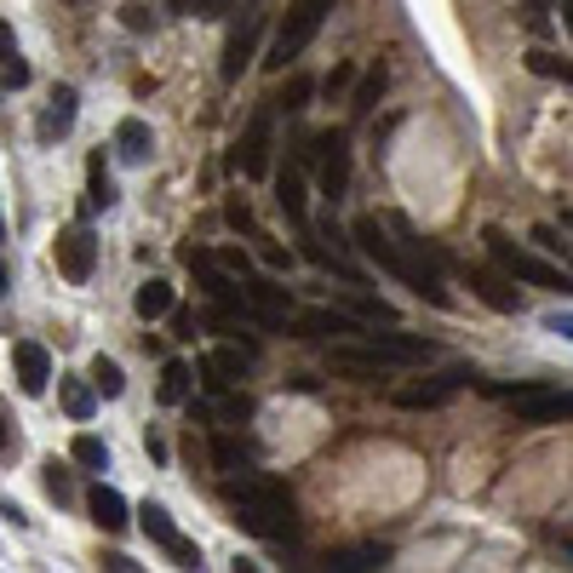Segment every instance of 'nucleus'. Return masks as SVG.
<instances>
[{
  "label": "nucleus",
  "instance_id": "nucleus-1",
  "mask_svg": "<svg viewBox=\"0 0 573 573\" xmlns=\"http://www.w3.org/2000/svg\"><path fill=\"white\" fill-rule=\"evenodd\" d=\"M408 242H390V229L379 224V218H356V247L374 258L379 269H390L396 282H408L419 298H430V305H448V287H442V276H436V264L424 258V242H413V229L408 224H396Z\"/></svg>",
  "mask_w": 573,
  "mask_h": 573
},
{
  "label": "nucleus",
  "instance_id": "nucleus-2",
  "mask_svg": "<svg viewBox=\"0 0 573 573\" xmlns=\"http://www.w3.org/2000/svg\"><path fill=\"white\" fill-rule=\"evenodd\" d=\"M235 522L258 539H293L298 533V516H293V499L282 482H229L224 488Z\"/></svg>",
  "mask_w": 573,
  "mask_h": 573
},
{
  "label": "nucleus",
  "instance_id": "nucleus-3",
  "mask_svg": "<svg viewBox=\"0 0 573 573\" xmlns=\"http://www.w3.org/2000/svg\"><path fill=\"white\" fill-rule=\"evenodd\" d=\"M430 356H436V345L419 339V332H361V345L332 350V367H339V374H385V367L430 361Z\"/></svg>",
  "mask_w": 573,
  "mask_h": 573
},
{
  "label": "nucleus",
  "instance_id": "nucleus-4",
  "mask_svg": "<svg viewBox=\"0 0 573 573\" xmlns=\"http://www.w3.org/2000/svg\"><path fill=\"white\" fill-rule=\"evenodd\" d=\"M488 242V258L504 269L511 282H528V287H551V293H567V269H556V264H545V258H533L528 247H516L504 229H488L482 235Z\"/></svg>",
  "mask_w": 573,
  "mask_h": 573
},
{
  "label": "nucleus",
  "instance_id": "nucleus-5",
  "mask_svg": "<svg viewBox=\"0 0 573 573\" xmlns=\"http://www.w3.org/2000/svg\"><path fill=\"white\" fill-rule=\"evenodd\" d=\"M332 7H339V0H293L287 18H282V29H276V47H269V58H264L269 70H287V63L316 41V29L327 23Z\"/></svg>",
  "mask_w": 573,
  "mask_h": 573
},
{
  "label": "nucleus",
  "instance_id": "nucleus-6",
  "mask_svg": "<svg viewBox=\"0 0 573 573\" xmlns=\"http://www.w3.org/2000/svg\"><path fill=\"white\" fill-rule=\"evenodd\" d=\"M493 396H499V401H511L522 424H556V419H567V413H573L567 390H545V385H516V390H511V385H493Z\"/></svg>",
  "mask_w": 573,
  "mask_h": 573
},
{
  "label": "nucleus",
  "instance_id": "nucleus-7",
  "mask_svg": "<svg viewBox=\"0 0 573 573\" xmlns=\"http://www.w3.org/2000/svg\"><path fill=\"white\" fill-rule=\"evenodd\" d=\"M269 132H276V104H258L247 132H242V144H235V173H247V178H264L269 173Z\"/></svg>",
  "mask_w": 573,
  "mask_h": 573
},
{
  "label": "nucleus",
  "instance_id": "nucleus-8",
  "mask_svg": "<svg viewBox=\"0 0 573 573\" xmlns=\"http://www.w3.org/2000/svg\"><path fill=\"white\" fill-rule=\"evenodd\" d=\"M316 150V178H321V195L339 201L350 190V139L345 132H321V139L310 144Z\"/></svg>",
  "mask_w": 573,
  "mask_h": 573
},
{
  "label": "nucleus",
  "instance_id": "nucleus-9",
  "mask_svg": "<svg viewBox=\"0 0 573 573\" xmlns=\"http://www.w3.org/2000/svg\"><path fill=\"white\" fill-rule=\"evenodd\" d=\"M470 379H477L470 367H448V374H436L430 385H401V390H396V408H408V413H419V408H442V401L459 396Z\"/></svg>",
  "mask_w": 573,
  "mask_h": 573
},
{
  "label": "nucleus",
  "instance_id": "nucleus-10",
  "mask_svg": "<svg viewBox=\"0 0 573 573\" xmlns=\"http://www.w3.org/2000/svg\"><path fill=\"white\" fill-rule=\"evenodd\" d=\"M139 528L155 539L161 551H173V556H178V567H195V562H201V551H195L190 539L178 533V522H173V511H166V504H155V499H150L144 511H139Z\"/></svg>",
  "mask_w": 573,
  "mask_h": 573
},
{
  "label": "nucleus",
  "instance_id": "nucleus-11",
  "mask_svg": "<svg viewBox=\"0 0 573 573\" xmlns=\"http://www.w3.org/2000/svg\"><path fill=\"white\" fill-rule=\"evenodd\" d=\"M92 264H98V235H92L86 224H70V229L58 235V269L81 287V282L92 276Z\"/></svg>",
  "mask_w": 573,
  "mask_h": 573
},
{
  "label": "nucleus",
  "instance_id": "nucleus-12",
  "mask_svg": "<svg viewBox=\"0 0 573 573\" xmlns=\"http://www.w3.org/2000/svg\"><path fill=\"white\" fill-rule=\"evenodd\" d=\"M247 305H253V316L264 321V327H287V310H293V293L282 287V282H269V276H253L247 287Z\"/></svg>",
  "mask_w": 573,
  "mask_h": 573
},
{
  "label": "nucleus",
  "instance_id": "nucleus-13",
  "mask_svg": "<svg viewBox=\"0 0 573 573\" xmlns=\"http://www.w3.org/2000/svg\"><path fill=\"white\" fill-rule=\"evenodd\" d=\"M12 367H18V390H23V396H41L47 379H52V356H47V345H35V339H18V345H12Z\"/></svg>",
  "mask_w": 573,
  "mask_h": 573
},
{
  "label": "nucleus",
  "instance_id": "nucleus-14",
  "mask_svg": "<svg viewBox=\"0 0 573 573\" xmlns=\"http://www.w3.org/2000/svg\"><path fill=\"white\" fill-rule=\"evenodd\" d=\"M470 287H477V298H482V305H493L499 316H516L522 310V293L511 287L504 269H499V276H493V269H470Z\"/></svg>",
  "mask_w": 573,
  "mask_h": 573
},
{
  "label": "nucleus",
  "instance_id": "nucleus-15",
  "mask_svg": "<svg viewBox=\"0 0 573 573\" xmlns=\"http://www.w3.org/2000/svg\"><path fill=\"white\" fill-rule=\"evenodd\" d=\"M253 47H258V12H247L242 29L224 41V81H242V70L253 63Z\"/></svg>",
  "mask_w": 573,
  "mask_h": 573
},
{
  "label": "nucleus",
  "instance_id": "nucleus-16",
  "mask_svg": "<svg viewBox=\"0 0 573 573\" xmlns=\"http://www.w3.org/2000/svg\"><path fill=\"white\" fill-rule=\"evenodd\" d=\"M247 361H253V350H213L207 361H201V385H207V390H229L235 379L247 374Z\"/></svg>",
  "mask_w": 573,
  "mask_h": 573
},
{
  "label": "nucleus",
  "instance_id": "nucleus-17",
  "mask_svg": "<svg viewBox=\"0 0 573 573\" xmlns=\"http://www.w3.org/2000/svg\"><path fill=\"white\" fill-rule=\"evenodd\" d=\"M75 104H81V98H75V86H58V98L47 104V115H41V126H35L47 144L70 139V126H75Z\"/></svg>",
  "mask_w": 573,
  "mask_h": 573
},
{
  "label": "nucleus",
  "instance_id": "nucleus-18",
  "mask_svg": "<svg viewBox=\"0 0 573 573\" xmlns=\"http://www.w3.org/2000/svg\"><path fill=\"white\" fill-rule=\"evenodd\" d=\"M276 207L298 224V229H310V201H305V178H298L293 173V166H287V173L276 178Z\"/></svg>",
  "mask_w": 573,
  "mask_h": 573
},
{
  "label": "nucleus",
  "instance_id": "nucleus-19",
  "mask_svg": "<svg viewBox=\"0 0 573 573\" xmlns=\"http://www.w3.org/2000/svg\"><path fill=\"white\" fill-rule=\"evenodd\" d=\"M150 150H155V139H150V126H144L139 115H126V121L115 126V155H121V161H132V166H139V161H150Z\"/></svg>",
  "mask_w": 573,
  "mask_h": 573
},
{
  "label": "nucleus",
  "instance_id": "nucleus-20",
  "mask_svg": "<svg viewBox=\"0 0 573 573\" xmlns=\"http://www.w3.org/2000/svg\"><path fill=\"white\" fill-rule=\"evenodd\" d=\"M92 522L104 528V533H121V528H126V499H121L115 488H104V482L92 488Z\"/></svg>",
  "mask_w": 573,
  "mask_h": 573
},
{
  "label": "nucleus",
  "instance_id": "nucleus-21",
  "mask_svg": "<svg viewBox=\"0 0 573 573\" xmlns=\"http://www.w3.org/2000/svg\"><path fill=\"white\" fill-rule=\"evenodd\" d=\"M293 332L298 339H332V332H356V321L350 316H332V310H305L293 321Z\"/></svg>",
  "mask_w": 573,
  "mask_h": 573
},
{
  "label": "nucleus",
  "instance_id": "nucleus-22",
  "mask_svg": "<svg viewBox=\"0 0 573 573\" xmlns=\"http://www.w3.org/2000/svg\"><path fill=\"white\" fill-rule=\"evenodd\" d=\"M86 207H115V178H110V161L104 155H92L86 161Z\"/></svg>",
  "mask_w": 573,
  "mask_h": 573
},
{
  "label": "nucleus",
  "instance_id": "nucleus-23",
  "mask_svg": "<svg viewBox=\"0 0 573 573\" xmlns=\"http://www.w3.org/2000/svg\"><path fill=\"white\" fill-rule=\"evenodd\" d=\"M132 310H139L144 321H161L166 310H173V282H161V276H155V282H144V287H139V298H132Z\"/></svg>",
  "mask_w": 573,
  "mask_h": 573
},
{
  "label": "nucleus",
  "instance_id": "nucleus-24",
  "mask_svg": "<svg viewBox=\"0 0 573 573\" xmlns=\"http://www.w3.org/2000/svg\"><path fill=\"white\" fill-rule=\"evenodd\" d=\"M0 81H7V86H29V63L18 58L12 23H0Z\"/></svg>",
  "mask_w": 573,
  "mask_h": 573
},
{
  "label": "nucleus",
  "instance_id": "nucleus-25",
  "mask_svg": "<svg viewBox=\"0 0 573 573\" xmlns=\"http://www.w3.org/2000/svg\"><path fill=\"white\" fill-rule=\"evenodd\" d=\"M385 63H374V70H367L361 75V86H356V98H350V115H374V104H379V98H385Z\"/></svg>",
  "mask_w": 573,
  "mask_h": 573
},
{
  "label": "nucleus",
  "instance_id": "nucleus-26",
  "mask_svg": "<svg viewBox=\"0 0 573 573\" xmlns=\"http://www.w3.org/2000/svg\"><path fill=\"white\" fill-rule=\"evenodd\" d=\"M190 367L184 361H166L161 367V401H166V408H178V401H190Z\"/></svg>",
  "mask_w": 573,
  "mask_h": 573
},
{
  "label": "nucleus",
  "instance_id": "nucleus-27",
  "mask_svg": "<svg viewBox=\"0 0 573 573\" xmlns=\"http://www.w3.org/2000/svg\"><path fill=\"white\" fill-rule=\"evenodd\" d=\"M75 464H86V470H110V448H104V436H92V430H81L75 436Z\"/></svg>",
  "mask_w": 573,
  "mask_h": 573
},
{
  "label": "nucleus",
  "instance_id": "nucleus-28",
  "mask_svg": "<svg viewBox=\"0 0 573 573\" xmlns=\"http://www.w3.org/2000/svg\"><path fill=\"white\" fill-rule=\"evenodd\" d=\"M92 390H104V396H121V390H126V374H121V361L98 356V361H92Z\"/></svg>",
  "mask_w": 573,
  "mask_h": 573
},
{
  "label": "nucleus",
  "instance_id": "nucleus-29",
  "mask_svg": "<svg viewBox=\"0 0 573 573\" xmlns=\"http://www.w3.org/2000/svg\"><path fill=\"white\" fill-rule=\"evenodd\" d=\"M63 413H70V419H92V385L63 379Z\"/></svg>",
  "mask_w": 573,
  "mask_h": 573
},
{
  "label": "nucleus",
  "instance_id": "nucleus-30",
  "mask_svg": "<svg viewBox=\"0 0 573 573\" xmlns=\"http://www.w3.org/2000/svg\"><path fill=\"white\" fill-rule=\"evenodd\" d=\"M332 573H367V567H385V551H345L327 562Z\"/></svg>",
  "mask_w": 573,
  "mask_h": 573
},
{
  "label": "nucleus",
  "instance_id": "nucleus-31",
  "mask_svg": "<svg viewBox=\"0 0 573 573\" xmlns=\"http://www.w3.org/2000/svg\"><path fill=\"white\" fill-rule=\"evenodd\" d=\"M41 482H47V493H52L58 504H70V499H75V482H70V470H63L58 459L47 464V477H41Z\"/></svg>",
  "mask_w": 573,
  "mask_h": 573
},
{
  "label": "nucleus",
  "instance_id": "nucleus-32",
  "mask_svg": "<svg viewBox=\"0 0 573 573\" xmlns=\"http://www.w3.org/2000/svg\"><path fill=\"white\" fill-rule=\"evenodd\" d=\"M305 98H310V81H305V75H293V81H287V92H282V98H269V104H276V110H305Z\"/></svg>",
  "mask_w": 573,
  "mask_h": 573
},
{
  "label": "nucleus",
  "instance_id": "nucleus-33",
  "mask_svg": "<svg viewBox=\"0 0 573 573\" xmlns=\"http://www.w3.org/2000/svg\"><path fill=\"white\" fill-rule=\"evenodd\" d=\"M528 63H533L539 75H562L567 81V58H556V52H528Z\"/></svg>",
  "mask_w": 573,
  "mask_h": 573
},
{
  "label": "nucleus",
  "instance_id": "nucleus-34",
  "mask_svg": "<svg viewBox=\"0 0 573 573\" xmlns=\"http://www.w3.org/2000/svg\"><path fill=\"white\" fill-rule=\"evenodd\" d=\"M224 218H229L235 229H253V207H247V201H242V195H235V201H229V207H224Z\"/></svg>",
  "mask_w": 573,
  "mask_h": 573
},
{
  "label": "nucleus",
  "instance_id": "nucleus-35",
  "mask_svg": "<svg viewBox=\"0 0 573 573\" xmlns=\"http://www.w3.org/2000/svg\"><path fill=\"white\" fill-rule=\"evenodd\" d=\"M229 0H190V18H224Z\"/></svg>",
  "mask_w": 573,
  "mask_h": 573
},
{
  "label": "nucleus",
  "instance_id": "nucleus-36",
  "mask_svg": "<svg viewBox=\"0 0 573 573\" xmlns=\"http://www.w3.org/2000/svg\"><path fill=\"white\" fill-rule=\"evenodd\" d=\"M218 264H224V269H242V276H247V269H253L242 247H224V253H218Z\"/></svg>",
  "mask_w": 573,
  "mask_h": 573
},
{
  "label": "nucleus",
  "instance_id": "nucleus-37",
  "mask_svg": "<svg viewBox=\"0 0 573 573\" xmlns=\"http://www.w3.org/2000/svg\"><path fill=\"white\" fill-rule=\"evenodd\" d=\"M121 23H126V29H150L155 18H150L144 7H126V12H121Z\"/></svg>",
  "mask_w": 573,
  "mask_h": 573
},
{
  "label": "nucleus",
  "instance_id": "nucleus-38",
  "mask_svg": "<svg viewBox=\"0 0 573 573\" xmlns=\"http://www.w3.org/2000/svg\"><path fill=\"white\" fill-rule=\"evenodd\" d=\"M533 242H539V247H551V253H567V247L556 242V229H545V224H539V229H533Z\"/></svg>",
  "mask_w": 573,
  "mask_h": 573
},
{
  "label": "nucleus",
  "instance_id": "nucleus-39",
  "mask_svg": "<svg viewBox=\"0 0 573 573\" xmlns=\"http://www.w3.org/2000/svg\"><path fill=\"white\" fill-rule=\"evenodd\" d=\"M0 516H7V522H12V528H29V516H23V511H18V504H12V499H0Z\"/></svg>",
  "mask_w": 573,
  "mask_h": 573
},
{
  "label": "nucleus",
  "instance_id": "nucleus-40",
  "mask_svg": "<svg viewBox=\"0 0 573 573\" xmlns=\"http://www.w3.org/2000/svg\"><path fill=\"white\" fill-rule=\"evenodd\" d=\"M12 442V430H7V419H0V448H7Z\"/></svg>",
  "mask_w": 573,
  "mask_h": 573
},
{
  "label": "nucleus",
  "instance_id": "nucleus-41",
  "mask_svg": "<svg viewBox=\"0 0 573 573\" xmlns=\"http://www.w3.org/2000/svg\"><path fill=\"white\" fill-rule=\"evenodd\" d=\"M7 282H12V269H7V264H0V293H7Z\"/></svg>",
  "mask_w": 573,
  "mask_h": 573
},
{
  "label": "nucleus",
  "instance_id": "nucleus-42",
  "mask_svg": "<svg viewBox=\"0 0 573 573\" xmlns=\"http://www.w3.org/2000/svg\"><path fill=\"white\" fill-rule=\"evenodd\" d=\"M0 235H7V224H0Z\"/></svg>",
  "mask_w": 573,
  "mask_h": 573
}]
</instances>
